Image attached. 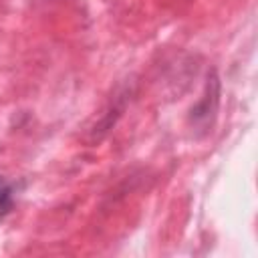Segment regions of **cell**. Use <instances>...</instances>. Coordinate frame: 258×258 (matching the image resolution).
<instances>
[{"label":"cell","mask_w":258,"mask_h":258,"mask_svg":"<svg viewBox=\"0 0 258 258\" xmlns=\"http://www.w3.org/2000/svg\"><path fill=\"white\" fill-rule=\"evenodd\" d=\"M14 206V194H12V183L4 177H0V218L10 214Z\"/></svg>","instance_id":"cell-1"}]
</instances>
